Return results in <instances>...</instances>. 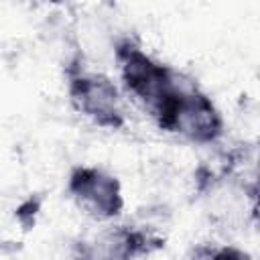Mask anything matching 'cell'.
<instances>
[{"instance_id":"obj_3","label":"cell","mask_w":260,"mask_h":260,"mask_svg":"<svg viewBox=\"0 0 260 260\" xmlns=\"http://www.w3.org/2000/svg\"><path fill=\"white\" fill-rule=\"evenodd\" d=\"M211 260H250V258L246 254H242V252H236V250H221Z\"/></svg>"},{"instance_id":"obj_2","label":"cell","mask_w":260,"mask_h":260,"mask_svg":"<svg viewBox=\"0 0 260 260\" xmlns=\"http://www.w3.org/2000/svg\"><path fill=\"white\" fill-rule=\"evenodd\" d=\"M77 108L100 124L116 126L120 122V95L114 83L104 75H81L71 87Z\"/></svg>"},{"instance_id":"obj_1","label":"cell","mask_w":260,"mask_h":260,"mask_svg":"<svg viewBox=\"0 0 260 260\" xmlns=\"http://www.w3.org/2000/svg\"><path fill=\"white\" fill-rule=\"evenodd\" d=\"M71 191L79 207L95 217H112L122 205L116 179L98 169L77 171L71 179Z\"/></svg>"}]
</instances>
